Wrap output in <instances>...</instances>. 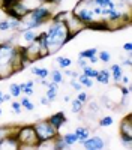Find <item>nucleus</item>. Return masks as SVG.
Instances as JSON below:
<instances>
[{"label":"nucleus","mask_w":132,"mask_h":150,"mask_svg":"<svg viewBox=\"0 0 132 150\" xmlns=\"http://www.w3.org/2000/svg\"><path fill=\"white\" fill-rule=\"evenodd\" d=\"M23 69L18 47L0 42V80H6Z\"/></svg>","instance_id":"nucleus-1"},{"label":"nucleus","mask_w":132,"mask_h":150,"mask_svg":"<svg viewBox=\"0 0 132 150\" xmlns=\"http://www.w3.org/2000/svg\"><path fill=\"white\" fill-rule=\"evenodd\" d=\"M45 33H47V47H48V53L50 54L57 53L65 44H68L69 30L63 20L53 21Z\"/></svg>","instance_id":"nucleus-2"},{"label":"nucleus","mask_w":132,"mask_h":150,"mask_svg":"<svg viewBox=\"0 0 132 150\" xmlns=\"http://www.w3.org/2000/svg\"><path fill=\"white\" fill-rule=\"evenodd\" d=\"M51 17H53V12L50 8H47L45 5H38L21 20V24L24 26L23 30L24 29H32V30L38 29V27L44 26L48 20H51Z\"/></svg>","instance_id":"nucleus-3"},{"label":"nucleus","mask_w":132,"mask_h":150,"mask_svg":"<svg viewBox=\"0 0 132 150\" xmlns=\"http://www.w3.org/2000/svg\"><path fill=\"white\" fill-rule=\"evenodd\" d=\"M15 138L20 143V149H36L38 137L35 134L33 125H21L15 131Z\"/></svg>","instance_id":"nucleus-4"},{"label":"nucleus","mask_w":132,"mask_h":150,"mask_svg":"<svg viewBox=\"0 0 132 150\" xmlns=\"http://www.w3.org/2000/svg\"><path fill=\"white\" fill-rule=\"evenodd\" d=\"M33 129H35V134H36V137H38L39 143L54 140L57 135H60L59 129H56L48 120H39V122L33 123Z\"/></svg>","instance_id":"nucleus-5"},{"label":"nucleus","mask_w":132,"mask_h":150,"mask_svg":"<svg viewBox=\"0 0 132 150\" xmlns=\"http://www.w3.org/2000/svg\"><path fill=\"white\" fill-rule=\"evenodd\" d=\"M72 14H75V17L84 24V26H87V24H90V23L95 21V15H93V12H92V8H89L87 3H84L83 8L77 3L75 5V9L72 11Z\"/></svg>","instance_id":"nucleus-6"},{"label":"nucleus","mask_w":132,"mask_h":150,"mask_svg":"<svg viewBox=\"0 0 132 150\" xmlns=\"http://www.w3.org/2000/svg\"><path fill=\"white\" fill-rule=\"evenodd\" d=\"M80 144L83 146V149H87V150H102V149H105V141L99 135L89 137V138L81 141Z\"/></svg>","instance_id":"nucleus-7"},{"label":"nucleus","mask_w":132,"mask_h":150,"mask_svg":"<svg viewBox=\"0 0 132 150\" xmlns=\"http://www.w3.org/2000/svg\"><path fill=\"white\" fill-rule=\"evenodd\" d=\"M47 120L50 122V123L53 125V126H54L56 129H60V128H62L63 125L68 122V119H66V114H65L63 111H59V112H56V114L50 116V117H48Z\"/></svg>","instance_id":"nucleus-8"},{"label":"nucleus","mask_w":132,"mask_h":150,"mask_svg":"<svg viewBox=\"0 0 132 150\" xmlns=\"http://www.w3.org/2000/svg\"><path fill=\"white\" fill-rule=\"evenodd\" d=\"M14 149H20V143L15 138V134H12L3 141H0V150H14Z\"/></svg>","instance_id":"nucleus-9"},{"label":"nucleus","mask_w":132,"mask_h":150,"mask_svg":"<svg viewBox=\"0 0 132 150\" xmlns=\"http://www.w3.org/2000/svg\"><path fill=\"white\" fill-rule=\"evenodd\" d=\"M120 135L132 137V116L131 114L123 117L122 122H120Z\"/></svg>","instance_id":"nucleus-10"},{"label":"nucleus","mask_w":132,"mask_h":150,"mask_svg":"<svg viewBox=\"0 0 132 150\" xmlns=\"http://www.w3.org/2000/svg\"><path fill=\"white\" fill-rule=\"evenodd\" d=\"M86 29H92V30H102V32H108L110 30V24L107 20H101V21H93L90 24H87Z\"/></svg>","instance_id":"nucleus-11"},{"label":"nucleus","mask_w":132,"mask_h":150,"mask_svg":"<svg viewBox=\"0 0 132 150\" xmlns=\"http://www.w3.org/2000/svg\"><path fill=\"white\" fill-rule=\"evenodd\" d=\"M110 78H111V74H110V69H101L98 71V74H96L95 80L98 81L99 84H110Z\"/></svg>","instance_id":"nucleus-12"},{"label":"nucleus","mask_w":132,"mask_h":150,"mask_svg":"<svg viewBox=\"0 0 132 150\" xmlns=\"http://www.w3.org/2000/svg\"><path fill=\"white\" fill-rule=\"evenodd\" d=\"M110 74H111V78L114 80V83H120V78L123 75V69H122V65H111L110 66Z\"/></svg>","instance_id":"nucleus-13"},{"label":"nucleus","mask_w":132,"mask_h":150,"mask_svg":"<svg viewBox=\"0 0 132 150\" xmlns=\"http://www.w3.org/2000/svg\"><path fill=\"white\" fill-rule=\"evenodd\" d=\"M57 93H59V84H54L50 81V86L47 87V99L48 102H54L56 98H57Z\"/></svg>","instance_id":"nucleus-14"},{"label":"nucleus","mask_w":132,"mask_h":150,"mask_svg":"<svg viewBox=\"0 0 132 150\" xmlns=\"http://www.w3.org/2000/svg\"><path fill=\"white\" fill-rule=\"evenodd\" d=\"M18 126H12V125H5V126H0V141H3L6 137L15 134Z\"/></svg>","instance_id":"nucleus-15"},{"label":"nucleus","mask_w":132,"mask_h":150,"mask_svg":"<svg viewBox=\"0 0 132 150\" xmlns=\"http://www.w3.org/2000/svg\"><path fill=\"white\" fill-rule=\"evenodd\" d=\"M48 75L51 77V83H54V84H63V81H65L63 74H62L60 69H53Z\"/></svg>","instance_id":"nucleus-16"},{"label":"nucleus","mask_w":132,"mask_h":150,"mask_svg":"<svg viewBox=\"0 0 132 150\" xmlns=\"http://www.w3.org/2000/svg\"><path fill=\"white\" fill-rule=\"evenodd\" d=\"M74 132H75V135L78 137V143L84 141L86 138H89V137H90V129H89V128H84V126L77 128Z\"/></svg>","instance_id":"nucleus-17"},{"label":"nucleus","mask_w":132,"mask_h":150,"mask_svg":"<svg viewBox=\"0 0 132 150\" xmlns=\"http://www.w3.org/2000/svg\"><path fill=\"white\" fill-rule=\"evenodd\" d=\"M62 138H63V141H65L69 147H74V146L78 143V137L75 135V132H68V134L62 135Z\"/></svg>","instance_id":"nucleus-18"},{"label":"nucleus","mask_w":132,"mask_h":150,"mask_svg":"<svg viewBox=\"0 0 132 150\" xmlns=\"http://www.w3.org/2000/svg\"><path fill=\"white\" fill-rule=\"evenodd\" d=\"M36 35H38V33H36L35 30H32V29H24L21 36H23V39H24V41L30 44V42H33V41H35Z\"/></svg>","instance_id":"nucleus-19"},{"label":"nucleus","mask_w":132,"mask_h":150,"mask_svg":"<svg viewBox=\"0 0 132 150\" xmlns=\"http://www.w3.org/2000/svg\"><path fill=\"white\" fill-rule=\"evenodd\" d=\"M30 72L33 74V75H36L38 78H47L48 77V74H50V71H48L47 68H32L30 69Z\"/></svg>","instance_id":"nucleus-20"},{"label":"nucleus","mask_w":132,"mask_h":150,"mask_svg":"<svg viewBox=\"0 0 132 150\" xmlns=\"http://www.w3.org/2000/svg\"><path fill=\"white\" fill-rule=\"evenodd\" d=\"M20 104H21V108H24L26 111H33V110H35V104L30 101L29 96H26V95H24V96L21 98Z\"/></svg>","instance_id":"nucleus-21"},{"label":"nucleus","mask_w":132,"mask_h":150,"mask_svg":"<svg viewBox=\"0 0 132 150\" xmlns=\"http://www.w3.org/2000/svg\"><path fill=\"white\" fill-rule=\"evenodd\" d=\"M77 80H78V83H80L83 87H87V89L93 87V78H89V77H86L84 74H80Z\"/></svg>","instance_id":"nucleus-22"},{"label":"nucleus","mask_w":132,"mask_h":150,"mask_svg":"<svg viewBox=\"0 0 132 150\" xmlns=\"http://www.w3.org/2000/svg\"><path fill=\"white\" fill-rule=\"evenodd\" d=\"M56 62H57V63H59L60 69H65V68H69V66L72 65V60H71V59H68L66 56H59V57H56Z\"/></svg>","instance_id":"nucleus-23"},{"label":"nucleus","mask_w":132,"mask_h":150,"mask_svg":"<svg viewBox=\"0 0 132 150\" xmlns=\"http://www.w3.org/2000/svg\"><path fill=\"white\" fill-rule=\"evenodd\" d=\"M9 95H11L12 98H18V96H21L20 84H17V83H11V84H9Z\"/></svg>","instance_id":"nucleus-24"},{"label":"nucleus","mask_w":132,"mask_h":150,"mask_svg":"<svg viewBox=\"0 0 132 150\" xmlns=\"http://www.w3.org/2000/svg\"><path fill=\"white\" fill-rule=\"evenodd\" d=\"M98 54V48H87L84 51H80L78 53V57H83V59H90L92 56H96Z\"/></svg>","instance_id":"nucleus-25"},{"label":"nucleus","mask_w":132,"mask_h":150,"mask_svg":"<svg viewBox=\"0 0 132 150\" xmlns=\"http://www.w3.org/2000/svg\"><path fill=\"white\" fill-rule=\"evenodd\" d=\"M114 123V119L111 117V116H104V117H101V120H99V126L101 128H108V126H111V125Z\"/></svg>","instance_id":"nucleus-26"},{"label":"nucleus","mask_w":132,"mask_h":150,"mask_svg":"<svg viewBox=\"0 0 132 150\" xmlns=\"http://www.w3.org/2000/svg\"><path fill=\"white\" fill-rule=\"evenodd\" d=\"M83 107H84V104L80 102L77 98H75L74 101H72V104H71V110H72V112H75V114H78V112L83 111Z\"/></svg>","instance_id":"nucleus-27"},{"label":"nucleus","mask_w":132,"mask_h":150,"mask_svg":"<svg viewBox=\"0 0 132 150\" xmlns=\"http://www.w3.org/2000/svg\"><path fill=\"white\" fill-rule=\"evenodd\" d=\"M8 23H9V30H20L21 29V20H17V18H8Z\"/></svg>","instance_id":"nucleus-28"},{"label":"nucleus","mask_w":132,"mask_h":150,"mask_svg":"<svg viewBox=\"0 0 132 150\" xmlns=\"http://www.w3.org/2000/svg\"><path fill=\"white\" fill-rule=\"evenodd\" d=\"M83 74L86 75V77H89V78H93L95 80V77H96V74H98V69H93L92 66H84L83 68Z\"/></svg>","instance_id":"nucleus-29"},{"label":"nucleus","mask_w":132,"mask_h":150,"mask_svg":"<svg viewBox=\"0 0 132 150\" xmlns=\"http://www.w3.org/2000/svg\"><path fill=\"white\" fill-rule=\"evenodd\" d=\"M98 59H99V62H104V63H110L111 53H108V51H99L98 53Z\"/></svg>","instance_id":"nucleus-30"},{"label":"nucleus","mask_w":132,"mask_h":150,"mask_svg":"<svg viewBox=\"0 0 132 150\" xmlns=\"http://www.w3.org/2000/svg\"><path fill=\"white\" fill-rule=\"evenodd\" d=\"M20 89H21V95H26V96H32L35 93L33 87H26L24 84H20Z\"/></svg>","instance_id":"nucleus-31"},{"label":"nucleus","mask_w":132,"mask_h":150,"mask_svg":"<svg viewBox=\"0 0 132 150\" xmlns=\"http://www.w3.org/2000/svg\"><path fill=\"white\" fill-rule=\"evenodd\" d=\"M17 2L18 0H0V6H2L3 9H8V8H12Z\"/></svg>","instance_id":"nucleus-32"},{"label":"nucleus","mask_w":132,"mask_h":150,"mask_svg":"<svg viewBox=\"0 0 132 150\" xmlns=\"http://www.w3.org/2000/svg\"><path fill=\"white\" fill-rule=\"evenodd\" d=\"M77 99H78L80 102H83V104H87V102H89V95H87L86 92L80 90V92H78V96H77Z\"/></svg>","instance_id":"nucleus-33"},{"label":"nucleus","mask_w":132,"mask_h":150,"mask_svg":"<svg viewBox=\"0 0 132 150\" xmlns=\"http://www.w3.org/2000/svg\"><path fill=\"white\" fill-rule=\"evenodd\" d=\"M120 138H122V144L128 149L132 147V137H125V135H120Z\"/></svg>","instance_id":"nucleus-34"},{"label":"nucleus","mask_w":132,"mask_h":150,"mask_svg":"<svg viewBox=\"0 0 132 150\" xmlns=\"http://www.w3.org/2000/svg\"><path fill=\"white\" fill-rule=\"evenodd\" d=\"M71 87H72V89H74V90H77V92H80L81 89H83V86L78 83V80L77 78H71Z\"/></svg>","instance_id":"nucleus-35"},{"label":"nucleus","mask_w":132,"mask_h":150,"mask_svg":"<svg viewBox=\"0 0 132 150\" xmlns=\"http://www.w3.org/2000/svg\"><path fill=\"white\" fill-rule=\"evenodd\" d=\"M89 110L93 112V114H98V111H99V104L96 102V101H92L89 104Z\"/></svg>","instance_id":"nucleus-36"},{"label":"nucleus","mask_w":132,"mask_h":150,"mask_svg":"<svg viewBox=\"0 0 132 150\" xmlns=\"http://www.w3.org/2000/svg\"><path fill=\"white\" fill-rule=\"evenodd\" d=\"M11 108H12V111H14L15 114H20V112H21V104H20L18 101L12 102V104H11Z\"/></svg>","instance_id":"nucleus-37"},{"label":"nucleus","mask_w":132,"mask_h":150,"mask_svg":"<svg viewBox=\"0 0 132 150\" xmlns=\"http://www.w3.org/2000/svg\"><path fill=\"white\" fill-rule=\"evenodd\" d=\"M120 93H122L123 98H128L131 95V87L129 86H122V87H120Z\"/></svg>","instance_id":"nucleus-38"},{"label":"nucleus","mask_w":132,"mask_h":150,"mask_svg":"<svg viewBox=\"0 0 132 150\" xmlns=\"http://www.w3.org/2000/svg\"><path fill=\"white\" fill-rule=\"evenodd\" d=\"M5 30H9L8 18H6V20H0V32H5Z\"/></svg>","instance_id":"nucleus-39"},{"label":"nucleus","mask_w":132,"mask_h":150,"mask_svg":"<svg viewBox=\"0 0 132 150\" xmlns=\"http://www.w3.org/2000/svg\"><path fill=\"white\" fill-rule=\"evenodd\" d=\"M92 12H93V15H95V17H99V15L102 14V8H101V6H98V5H93Z\"/></svg>","instance_id":"nucleus-40"},{"label":"nucleus","mask_w":132,"mask_h":150,"mask_svg":"<svg viewBox=\"0 0 132 150\" xmlns=\"http://www.w3.org/2000/svg\"><path fill=\"white\" fill-rule=\"evenodd\" d=\"M77 65L83 69L84 66H87V59H83V57H78V60H77Z\"/></svg>","instance_id":"nucleus-41"},{"label":"nucleus","mask_w":132,"mask_h":150,"mask_svg":"<svg viewBox=\"0 0 132 150\" xmlns=\"http://www.w3.org/2000/svg\"><path fill=\"white\" fill-rule=\"evenodd\" d=\"M120 83H122V84H125V86H129L131 80H129V77H128V75H122V78H120Z\"/></svg>","instance_id":"nucleus-42"},{"label":"nucleus","mask_w":132,"mask_h":150,"mask_svg":"<svg viewBox=\"0 0 132 150\" xmlns=\"http://www.w3.org/2000/svg\"><path fill=\"white\" fill-rule=\"evenodd\" d=\"M89 62H90V63L92 65H95V63H98V62H99V59H98V54H96V56H92L90 59H87Z\"/></svg>","instance_id":"nucleus-43"},{"label":"nucleus","mask_w":132,"mask_h":150,"mask_svg":"<svg viewBox=\"0 0 132 150\" xmlns=\"http://www.w3.org/2000/svg\"><path fill=\"white\" fill-rule=\"evenodd\" d=\"M123 50H125V51H128V53H131V51H132V44H131V42H126V44L123 45Z\"/></svg>","instance_id":"nucleus-44"},{"label":"nucleus","mask_w":132,"mask_h":150,"mask_svg":"<svg viewBox=\"0 0 132 150\" xmlns=\"http://www.w3.org/2000/svg\"><path fill=\"white\" fill-rule=\"evenodd\" d=\"M122 65H125V66H131V65H132V60H131V57L125 59V60L122 62Z\"/></svg>","instance_id":"nucleus-45"},{"label":"nucleus","mask_w":132,"mask_h":150,"mask_svg":"<svg viewBox=\"0 0 132 150\" xmlns=\"http://www.w3.org/2000/svg\"><path fill=\"white\" fill-rule=\"evenodd\" d=\"M23 84L26 86V87H33V86H35V81H33V80H27L26 83H23Z\"/></svg>","instance_id":"nucleus-46"},{"label":"nucleus","mask_w":132,"mask_h":150,"mask_svg":"<svg viewBox=\"0 0 132 150\" xmlns=\"http://www.w3.org/2000/svg\"><path fill=\"white\" fill-rule=\"evenodd\" d=\"M41 104H42V105H48V104H50V102H48V99H47V96L41 98Z\"/></svg>","instance_id":"nucleus-47"},{"label":"nucleus","mask_w":132,"mask_h":150,"mask_svg":"<svg viewBox=\"0 0 132 150\" xmlns=\"http://www.w3.org/2000/svg\"><path fill=\"white\" fill-rule=\"evenodd\" d=\"M11 98H12V96H11L9 93H6V95L3 93V101H5V102H6V101H11Z\"/></svg>","instance_id":"nucleus-48"},{"label":"nucleus","mask_w":132,"mask_h":150,"mask_svg":"<svg viewBox=\"0 0 132 150\" xmlns=\"http://www.w3.org/2000/svg\"><path fill=\"white\" fill-rule=\"evenodd\" d=\"M78 75H80V74H78L77 71H72V75H71V78H78Z\"/></svg>","instance_id":"nucleus-49"},{"label":"nucleus","mask_w":132,"mask_h":150,"mask_svg":"<svg viewBox=\"0 0 132 150\" xmlns=\"http://www.w3.org/2000/svg\"><path fill=\"white\" fill-rule=\"evenodd\" d=\"M2 102H5V101H3V92L0 90V104H2Z\"/></svg>","instance_id":"nucleus-50"},{"label":"nucleus","mask_w":132,"mask_h":150,"mask_svg":"<svg viewBox=\"0 0 132 150\" xmlns=\"http://www.w3.org/2000/svg\"><path fill=\"white\" fill-rule=\"evenodd\" d=\"M63 99H65V102H69V101H71V98H69V96H65Z\"/></svg>","instance_id":"nucleus-51"},{"label":"nucleus","mask_w":132,"mask_h":150,"mask_svg":"<svg viewBox=\"0 0 132 150\" xmlns=\"http://www.w3.org/2000/svg\"><path fill=\"white\" fill-rule=\"evenodd\" d=\"M3 114V110H2V107H0V116H2Z\"/></svg>","instance_id":"nucleus-52"},{"label":"nucleus","mask_w":132,"mask_h":150,"mask_svg":"<svg viewBox=\"0 0 132 150\" xmlns=\"http://www.w3.org/2000/svg\"><path fill=\"white\" fill-rule=\"evenodd\" d=\"M120 2H128V3H129V2H131V0H120Z\"/></svg>","instance_id":"nucleus-53"}]
</instances>
